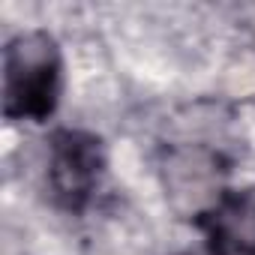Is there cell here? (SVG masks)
<instances>
[{
  "label": "cell",
  "mask_w": 255,
  "mask_h": 255,
  "mask_svg": "<svg viewBox=\"0 0 255 255\" xmlns=\"http://www.w3.org/2000/svg\"><path fill=\"white\" fill-rule=\"evenodd\" d=\"M63 84V60L54 36L24 30L3 48V114L42 123L54 114Z\"/></svg>",
  "instance_id": "1"
},
{
  "label": "cell",
  "mask_w": 255,
  "mask_h": 255,
  "mask_svg": "<svg viewBox=\"0 0 255 255\" xmlns=\"http://www.w3.org/2000/svg\"><path fill=\"white\" fill-rule=\"evenodd\" d=\"M105 174V147L96 135L81 129H57L48 141V192L66 213H81Z\"/></svg>",
  "instance_id": "2"
},
{
  "label": "cell",
  "mask_w": 255,
  "mask_h": 255,
  "mask_svg": "<svg viewBox=\"0 0 255 255\" xmlns=\"http://www.w3.org/2000/svg\"><path fill=\"white\" fill-rule=\"evenodd\" d=\"M207 237V255H255V192L225 189L195 213Z\"/></svg>",
  "instance_id": "3"
}]
</instances>
